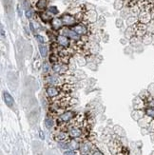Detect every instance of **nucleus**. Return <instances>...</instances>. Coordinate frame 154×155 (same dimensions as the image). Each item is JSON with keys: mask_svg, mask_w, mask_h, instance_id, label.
Returning <instances> with one entry per match:
<instances>
[{"mask_svg": "<svg viewBox=\"0 0 154 155\" xmlns=\"http://www.w3.org/2000/svg\"><path fill=\"white\" fill-rule=\"evenodd\" d=\"M75 116H76V113H75L73 111H71V109H67V111H65L62 114H60L56 118L57 127L62 126V125L70 124L74 119Z\"/></svg>", "mask_w": 154, "mask_h": 155, "instance_id": "obj_1", "label": "nucleus"}, {"mask_svg": "<svg viewBox=\"0 0 154 155\" xmlns=\"http://www.w3.org/2000/svg\"><path fill=\"white\" fill-rule=\"evenodd\" d=\"M95 149H95L94 143L91 142V141L88 139H85V140H82L80 149L78 151H79L80 155H87V154L92 153Z\"/></svg>", "mask_w": 154, "mask_h": 155, "instance_id": "obj_2", "label": "nucleus"}, {"mask_svg": "<svg viewBox=\"0 0 154 155\" xmlns=\"http://www.w3.org/2000/svg\"><path fill=\"white\" fill-rule=\"evenodd\" d=\"M61 88L58 86H53V85H48L46 86V94L49 97V99H54L58 97L61 93Z\"/></svg>", "mask_w": 154, "mask_h": 155, "instance_id": "obj_3", "label": "nucleus"}, {"mask_svg": "<svg viewBox=\"0 0 154 155\" xmlns=\"http://www.w3.org/2000/svg\"><path fill=\"white\" fill-rule=\"evenodd\" d=\"M98 13L96 12V10H93V11H88L85 12V20L83 23L86 24H95L98 20Z\"/></svg>", "mask_w": 154, "mask_h": 155, "instance_id": "obj_4", "label": "nucleus"}, {"mask_svg": "<svg viewBox=\"0 0 154 155\" xmlns=\"http://www.w3.org/2000/svg\"><path fill=\"white\" fill-rule=\"evenodd\" d=\"M60 34H63V35L68 37V38L75 40V41H79L81 39V36L79 34H77L74 32L73 29H68V27H65L62 30H60Z\"/></svg>", "mask_w": 154, "mask_h": 155, "instance_id": "obj_5", "label": "nucleus"}, {"mask_svg": "<svg viewBox=\"0 0 154 155\" xmlns=\"http://www.w3.org/2000/svg\"><path fill=\"white\" fill-rule=\"evenodd\" d=\"M134 30H135V35L140 37V38H142L144 35H146L148 33V26L140 22H138L134 26Z\"/></svg>", "mask_w": 154, "mask_h": 155, "instance_id": "obj_6", "label": "nucleus"}, {"mask_svg": "<svg viewBox=\"0 0 154 155\" xmlns=\"http://www.w3.org/2000/svg\"><path fill=\"white\" fill-rule=\"evenodd\" d=\"M73 30H74L77 34H79L80 36H84V35H88V26H86L84 23H79L76 24L73 27Z\"/></svg>", "mask_w": 154, "mask_h": 155, "instance_id": "obj_7", "label": "nucleus"}, {"mask_svg": "<svg viewBox=\"0 0 154 155\" xmlns=\"http://www.w3.org/2000/svg\"><path fill=\"white\" fill-rule=\"evenodd\" d=\"M61 19H62V21L64 23L65 26L67 27H70V26H73L75 22H76V18H75V16L73 15H71V13H64V15L61 16Z\"/></svg>", "mask_w": 154, "mask_h": 155, "instance_id": "obj_8", "label": "nucleus"}, {"mask_svg": "<svg viewBox=\"0 0 154 155\" xmlns=\"http://www.w3.org/2000/svg\"><path fill=\"white\" fill-rule=\"evenodd\" d=\"M138 20L140 23L145 24V25H148V23L151 22L152 20V16L150 12H146V11H143L138 16Z\"/></svg>", "mask_w": 154, "mask_h": 155, "instance_id": "obj_9", "label": "nucleus"}, {"mask_svg": "<svg viewBox=\"0 0 154 155\" xmlns=\"http://www.w3.org/2000/svg\"><path fill=\"white\" fill-rule=\"evenodd\" d=\"M54 139H55L57 142H60V141H68L70 138L68 136V132L65 131V130H61V129H56L55 133H54Z\"/></svg>", "mask_w": 154, "mask_h": 155, "instance_id": "obj_10", "label": "nucleus"}, {"mask_svg": "<svg viewBox=\"0 0 154 155\" xmlns=\"http://www.w3.org/2000/svg\"><path fill=\"white\" fill-rule=\"evenodd\" d=\"M132 107H133V109H145L146 108V102L142 98H140L139 96H136L135 98H133Z\"/></svg>", "mask_w": 154, "mask_h": 155, "instance_id": "obj_11", "label": "nucleus"}, {"mask_svg": "<svg viewBox=\"0 0 154 155\" xmlns=\"http://www.w3.org/2000/svg\"><path fill=\"white\" fill-rule=\"evenodd\" d=\"M50 25H51V28L54 30H61L63 29L64 23L62 21V19L59 18V17H53L52 20L50 21Z\"/></svg>", "mask_w": 154, "mask_h": 155, "instance_id": "obj_12", "label": "nucleus"}, {"mask_svg": "<svg viewBox=\"0 0 154 155\" xmlns=\"http://www.w3.org/2000/svg\"><path fill=\"white\" fill-rule=\"evenodd\" d=\"M56 42L59 44L62 48H68L70 44V38L63 35V34H59V35L56 36Z\"/></svg>", "mask_w": 154, "mask_h": 155, "instance_id": "obj_13", "label": "nucleus"}, {"mask_svg": "<svg viewBox=\"0 0 154 155\" xmlns=\"http://www.w3.org/2000/svg\"><path fill=\"white\" fill-rule=\"evenodd\" d=\"M88 49L90 54L96 55V54H99V51H101V47H100V45L96 42H88Z\"/></svg>", "mask_w": 154, "mask_h": 155, "instance_id": "obj_14", "label": "nucleus"}, {"mask_svg": "<svg viewBox=\"0 0 154 155\" xmlns=\"http://www.w3.org/2000/svg\"><path fill=\"white\" fill-rule=\"evenodd\" d=\"M74 59L76 61V63L78 66L80 67H85L88 65V60H87V57H86L84 54L82 53H75L74 54Z\"/></svg>", "mask_w": 154, "mask_h": 155, "instance_id": "obj_15", "label": "nucleus"}, {"mask_svg": "<svg viewBox=\"0 0 154 155\" xmlns=\"http://www.w3.org/2000/svg\"><path fill=\"white\" fill-rule=\"evenodd\" d=\"M3 99H4L5 104L8 106L9 108H12L13 105H15V99H13V97L8 91L3 92Z\"/></svg>", "mask_w": 154, "mask_h": 155, "instance_id": "obj_16", "label": "nucleus"}, {"mask_svg": "<svg viewBox=\"0 0 154 155\" xmlns=\"http://www.w3.org/2000/svg\"><path fill=\"white\" fill-rule=\"evenodd\" d=\"M146 115L145 113V109H133L131 111V117L133 120L138 122L139 120H141L144 116Z\"/></svg>", "mask_w": 154, "mask_h": 155, "instance_id": "obj_17", "label": "nucleus"}, {"mask_svg": "<svg viewBox=\"0 0 154 155\" xmlns=\"http://www.w3.org/2000/svg\"><path fill=\"white\" fill-rule=\"evenodd\" d=\"M81 139H70L68 144H70V149H73L74 151H78L81 146Z\"/></svg>", "mask_w": 154, "mask_h": 155, "instance_id": "obj_18", "label": "nucleus"}, {"mask_svg": "<svg viewBox=\"0 0 154 155\" xmlns=\"http://www.w3.org/2000/svg\"><path fill=\"white\" fill-rule=\"evenodd\" d=\"M61 91L64 92V93L66 94H70L73 93V91L75 89V86L74 85H70V84H63L62 86H61Z\"/></svg>", "mask_w": 154, "mask_h": 155, "instance_id": "obj_19", "label": "nucleus"}, {"mask_svg": "<svg viewBox=\"0 0 154 155\" xmlns=\"http://www.w3.org/2000/svg\"><path fill=\"white\" fill-rule=\"evenodd\" d=\"M152 120L153 119H151L150 117L145 115L141 120H139V121H138V125L141 127L142 129H148V125L150 124V122L152 121Z\"/></svg>", "mask_w": 154, "mask_h": 155, "instance_id": "obj_20", "label": "nucleus"}, {"mask_svg": "<svg viewBox=\"0 0 154 155\" xmlns=\"http://www.w3.org/2000/svg\"><path fill=\"white\" fill-rule=\"evenodd\" d=\"M48 3H49V0H37L36 3L34 5H35V8L37 10H39V11L43 12L44 10L47 9Z\"/></svg>", "mask_w": 154, "mask_h": 155, "instance_id": "obj_21", "label": "nucleus"}, {"mask_svg": "<svg viewBox=\"0 0 154 155\" xmlns=\"http://www.w3.org/2000/svg\"><path fill=\"white\" fill-rule=\"evenodd\" d=\"M64 81H65V83H66V84L75 85L79 80H78V79L75 77L73 74H67V75H65V76H64Z\"/></svg>", "mask_w": 154, "mask_h": 155, "instance_id": "obj_22", "label": "nucleus"}, {"mask_svg": "<svg viewBox=\"0 0 154 155\" xmlns=\"http://www.w3.org/2000/svg\"><path fill=\"white\" fill-rule=\"evenodd\" d=\"M73 75L76 77L79 81H83V80H87L88 79V75L84 71L81 70H76L73 72Z\"/></svg>", "mask_w": 154, "mask_h": 155, "instance_id": "obj_23", "label": "nucleus"}, {"mask_svg": "<svg viewBox=\"0 0 154 155\" xmlns=\"http://www.w3.org/2000/svg\"><path fill=\"white\" fill-rule=\"evenodd\" d=\"M138 22H139L138 17H137V16H133V15H129L128 18H126V26H128V27H134Z\"/></svg>", "mask_w": 154, "mask_h": 155, "instance_id": "obj_24", "label": "nucleus"}, {"mask_svg": "<svg viewBox=\"0 0 154 155\" xmlns=\"http://www.w3.org/2000/svg\"><path fill=\"white\" fill-rule=\"evenodd\" d=\"M44 123H45V126L48 129H52L53 127H54V120H53V117L50 116V115H48L46 116L45 118V121H44Z\"/></svg>", "mask_w": 154, "mask_h": 155, "instance_id": "obj_25", "label": "nucleus"}, {"mask_svg": "<svg viewBox=\"0 0 154 155\" xmlns=\"http://www.w3.org/2000/svg\"><path fill=\"white\" fill-rule=\"evenodd\" d=\"M135 36V30L134 27H128L125 30V38L131 40L132 37Z\"/></svg>", "mask_w": 154, "mask_h": 155, "instance_id": "obj_26", "label": "nucleus"}, {"mask_svg": "<svg viewBox=\"0 0 154 155\" xmlns=\"http://www.w3.org/2000/svg\"><path fill=\"white\" fill-rule=\"evenodd\" d=\"M39 16L41 20H42L43 22H50L51 20H52V17H51V15L50 12H40L39 13Z\"/></svg>", "mask_w": 154, "mask_h": 155, "instance_id": "obj_27", "label": "nucleus"}, {"mask_svg": "<svg viewBox=\"0 0 154 155\" xmlns=\"http://www.w3.org/2000/svg\"><path fill=\"white\" fill-rule=\"evenodd\" d=\"M38 49H39L40 55L43 58H46L48 56V54H49V51H48V48H47L46 45L45 44H39Z\"/></svg>", "mask_w": 154, "mask_h": 155, "instance_id": "obj_28", "label": "nucleus"}, {"mask_svg": "<svg viewBox=\"0 0 154 155\" xmlns=\"http://www.w3.org/2000/svg\"><path fill=\"white\" fill-rule=\"evenodd\" d=\"M129 43H131V47L138 48V47H140V45L142 44V38H140V37L135 35L134 37H132V38L129 40Z\"/></svg>", "mask_w": 154, "mask_h": 155, "instance_id": "obj_29", "label": "nucleus"}, {"mask_svg": "<svg viewBox=\"0 0 154 155\" xmlns=\"http://www.w3.org/2000/svg\"><path fill=\"white\" fill-rule=\"evenodd\" d=\"M42 71L44 74L46 75H49L50 72V70H51V67H50V63L49 61H44L42 63Z\"/></svg>", "mask_w": 154, "mask_h": 155, "instance_id": "obj_30", "label": "nucleus"}, {"mask_svg": "<svg viewBox=\"0 0 154 155\" xmlns=\"http://www.w3.org/2000/svg\"><path fill=\"white\" fill-rule=\"evenodd\" d=\"M153 42V36H152V34H150V33H146V35H144L142 37V43L144 45H150Z\"/></svg>", "mask_w": 154, "mask_h": 155, "instance_id": "obj_31", "label": "nucleus"}, {"mask_svg": "<svg viewBox=\"0 0 154 155\" xmlns=\"http://www.w3.org/2000/svg\"><path fill=\"white\" fill-rule=\"evenodd\" d=\"M138 96H139L140 98H142L145 102H146L150 98V96H151V95L149 94V92H148V89H143V91H141L139 92Z\"/></svg>", "mask_w": 154, "mask_h": 155, "instance_id": "obj_32", "label": "nucleus"}, {"mask_svg": "<svg viewBox=\"0 0 154 155\" xmlns=\"http://www.w3.org/2000/svg\"><path fill=\"white\" fill-rule=\"evenodd\" d=\"M68 69H70V71H73V72H74L75 71L77 70V63H76V61H75L74 57L70 58V62H68Z\"/></svg>", "mask_w": 154, "mask_h": 155, "instance_id": "obj_33", "label": "nucleus"}, {"mask_svg": "<svg viewBox=\"0 0 154 155\" xmlns=\"http://www.w3.org/2000/svg\"><path fill=\"white\" fill-rule=\"evenodd\" d=\"M113 130H114L115 134H117L119 137H124L126 135V132H125L124 129H123L122 127H120V126H114Z\"/></svg>", "mask_w": 154, "mask_h": 155, "instance_id": "obj_34", "label": "nucleus"}, {"mask_svg": "<svg viewBox=\"0 0 154 155\" xmlns=\"http://www.w3.org/2000/svg\"><path fill=\"white\" fill-rule=\"evenodd\" d=\"M129 11H131V15H133V16H139V15L142 12L141 9H140V7L138 5L129 8Z\"/></svg>", "mask_w": 154, "mask_h": 155, "instance_id": "obj_35", "label": "nucleus"}, {"mask_svg": "<svg viewBox=\"0 0 154 155\" xmlns=\"http://www.w3.org/2000/svg\"><path fill=\"white\" fill-rule=\"evenodd\" d=\"M124 5H125L124 0H115L113 3V7L116 11H121L123 9V7H124Z\"/></svg>", "mask_w": 154, "mask_h": 155, "instance_id": "obj_36", "label": "nucleus"}, {"mask_svg": "<svg viewBox=\"0 0 154 155\" xmlns=\"http://www.w3.org/2000/svg\"><path fill=\"white\" fill-rule=\"evenodd\" d=\"M145 113L146 116L154 120V107H146L145 109Z\"/></svg>", "mask_w": 154, "mask_h": 155, "instance_id": "obj_37", "label": "nucleus"}, {"mask_svg": "<svg viewBox=\"0 0 154 155\" xmlns=\"http://www.w3.org/2000/svg\"><path fill=\"white\" fill-rule=\"evenodd\" d=\"M96 82L97 80L95 78H92V77H90L87 79V82H86V85H87L88 88H94V86L96 85Z\"/></svg>", "mask_w": 154, "mask_h": 155, "instance_id": "obj_38", "label": "nucleus"}, {"mask_svg": "<svg viewBox=\"0 0 154 155\" xmlns=\"http://www.w3.org/2000/svg\"><path fill=\"white\" fill-rule=\"evenodd\" d=\"M48 12H50L51 15H56L59 13V10H58V8L56 6H50V7H48Z\"/></svg>", "mask_w": 154, "mask_h": 155, "instance_id": "obj_39", "label": "nucleus"}, {"mask_svg": "<svg viewBox=\"0 0 154 155\" xmlns=\"http://www.w3.org/2000/svg\"><path fill=\"white\" fill-rule=\"evenodd\" d=\"M87 67L92 71H98V64H96L95 62H88Z\"/></svg>", "mask_w": 154, "mask_h": 155, "instance_id": "obj_40", "label": "nucleus"}, {"mask_svg": "<svg viewBox=\"0 0 154 155\" xmlns=\"http://www.w3.org/2000/svg\"><path fill=\"white\" fill-rule=\"evenodd\" d=\"M97 26L99 27V28H103V27H104L105 25H106V18L104 16H100L98 18V20H97Z\"/></svg>", "mask_w": 154, "mask_h": 155, "instance_id": "obj_41", "label": "nucleus"}, {"mask_svg": "<svg viewBox=\"0 0 154 155\" xmlns=\"http://www.w3.org/2000/svg\"><path fill=\"white\" fill-rule=\"evenodd\" d=\"M78 104H79V100H78V98L75 97V96H71L70 101V107L76 106Z\"/></svg>", "mask_w": 154, "mask_h": 155, "instance_id": "obj_42", "label": "nucleus"}, {"mask_svg": "<svg viewBox=\"0 0 154 155\" xmlns=\"http://www.w3.org/2000/svg\"><path fill=\"white\" fill-rule=\"evenodd\" d=\"M123 25H124V20L122 19V17H120V18H116L115 20V26L117 27V28H122Z\"/></svg>", "mask_w": 154, "mask_h": 155, "instance_id": "obj_43", "label": "nucleus"}, {"mask_svg": "<svg viewBox=\"0 0 154 155\" xmlns=\"http://www.w3.org/2000/svg\"><path fill=\"white\" fill-rule=\"evenodd\" d=\"M34 37H35L36 41L39 44H45V38L43 37V35H40V34H35Z\"/></svg>", "mask_w": 154, "mask_h": 155, "instance_id": "obj_44", "label": "nucleus"}, {"mask_svg": "<svg viewBox=\"0 0 154 155\" xmlns=\"http://www.w3.org/2000/svg\"><path fill=\"white\" fill-rule=\"evenodd\" d=\"M25 15H26V17H27L28 19H32V17H33V15H34L33 11H32V9L28 10V11H25Z\"/></svg>", "mask_w": 154, "mask_h": 155, "instance_id": "obj_45", "label": "nucleus"}, {"mask_svg": "<svg viewBox=\"0 0 154 155\" xmlns=\"http://www.w3.org/2000/svg\"><path fill=\"white\" fill-rule=\"evenodd\" d=\"M149 92V94L152 96V97H154V83H151L148 85V89H146Z\"/></svg>", "mask_w": 154, "mask_h": 155, "instance_id": "obj_46", "label": "nucleus"}, {"mask_svg": "<svg viewBox=\"0 0 154 155\" xmlns=\"http://www.w3.org/2000/svg\"><path fill=\"white\" fill-rule=\"evenodd\" d=\"M64 155H77L76 151H74L73 149H68L64 151Z\"/></svg>", "mask_w": 154, "mask_h": 155, "instance_id": "obj_47", "label": "nucleus"}, {"mask_svg": "<svg viewBox=\"0 0 154 155\" xmlns=\"http://www.w3.org/2000/svg\"><path fill=\"white\" fill-rule=\"evenodd\" d=\"M133 53V49L132 47H126L125 49V53L126 54H131Z\"/></svg>", "mask_w": 154, "mask_h": 155, "instance_id": "obj_48", "label": "nucleus"}, {"mask_svg": "<svg viewBox=\"0 0 154 155\" xmlns=\"http://www.w3.org/2000/svg\"><path fill=\"white\" fill-rule=\"evenodd\" d=\"M102 39L104 40V42H108V33H102Z\"/></svg>", "mask_w": 154, "mask_h": 155, "instance_id": "obj_49", "label": "nucleus"}, {"mask_svg": "<svg viewBox=\"0 0 154 155\" xmlns=\"http://www.w3.org/2000/svg\"><path fill=\"white\" fill-rule=\"evenodd\" d=\"M91 155H105V154L103 153L101 150H99V149H95V150L93 151V152L91 153Z\"/></svg>", "mask_w": 154, "mask_h": 155, "instance_id": "obj_50", "label": "nucleus"}, {"mask_svg": "<svg viewBox=\"0 0 154 155\" xmlns=\"http://www.w3.org/2000/svg\"><path fill=\"white\" fill-rule=\"evenodd\" d=\"M39 134H40V138H41V139H42V140L45 139V134H44V132L42 131V130H40Z\"/></svg>", "mask_w": 154, "mask_h": 155, "instance_id": "obj_51", "label": "nucleus"}, {"mask_svg": "<svg viewBox=\"0 0 154 155\" xmlns=\"http://www.w3.org/2000/svg\"><path fill=\"white\" fill-rule=\"evenodd\" d=\"M1 36L4 37L5 36V32H4V27H3V25L1 24Z\"/></svg>", "mask_w": 154, "mask_h": 155, "instance_id": "obj_52", "label": "nucleus"}, {"mask_svg": "<svg viewBox=\"0 0 154 155\" xmlns=\"http://www.w3.org/2000/svg\"><path fill=\"white\" fill-rule=\"evenodd\" d=\"M126 38H122V39H120V42H121V44H123V45H126Z\"/></svg>", "mask_w": 154, "mask_h": 155, "instance_id": "obj_53", "label": "nucleus"}, {"mask_svg": "<svg viewBox=\"0 0 154 155\" xmlns=\"http://www.w3.org/2000/svg\"><path fill=\"white\" fill-rule=\"evenodd\" d=\"M150 139H151L152 143H154V133H151V134H150Z\"/></svg>", "mask_w": 154, "mask_h": 155, "instance_id": "obj_54", "label": "nucleus"}, {"mask_svg": "<svg viewBox=\"0 0 154 155\" xmlns=\"http://www.w3.org/2000/svg\"><path fill=\"white\" fill-rule=\"evenodd\" d=\"M87 155H91V154H87Z\"/></svg>", "mask_w": 154, "mask_h": 155, "instance_id": "obj_55", "label": "nucleus"}]
</instances>
